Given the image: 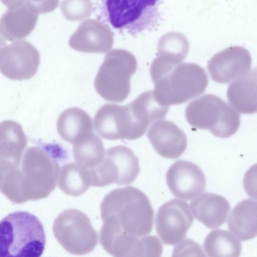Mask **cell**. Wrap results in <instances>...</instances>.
Here are the masks:
<instances>
[{"label":"cell","mask_w":257,"mask_h":257,"mask_svg":"<svg viewBox=\"0 0 257 257\" xmlns=\"http://www.w3.org/2000/svg\"><path fill=\"white\" fill-rule=\"evenodd\" d=\"M140 170L139 159L131 149L123 146L111 147L106 150L101 162L89 170L91 186L131 184L136 179Z\"/></svg>","instance_id":"9c48e42d"},{"label":"cell","mask_w":257,"mask_h":257,"mask_svg":"<svg viewBox=\"0 0 257 257\" xmlns=\"http://www.w3.org/2000/svg\"><path fill=\"white\" fill-rule=\"evenodd\" d=\"M193 219L189 204L173 199L159 208L156 218V231L164 244L175 245L185 236Z\"/></svg>","instance_id":"8fae6325"},{"label":"cell","mask_w":257,"mask_h":257,"mask_svg":"<svg viewBox=\"0 0 257 257\" xmlns=\"http://www.w3.org/2000/svg\"><path fill=\"white\" fill-rule=\"evenodd\" d=\"M93 9L91 0H63L61 11L68 20L79 22L90 16Z\"/></svg>","instance_id":"484cf974"},{"label":"cell","mask_w":257,"mask_h":257,"mask_svg":"<svg viewBox=\"0 0 257 257\" xmlns=\"http://www.w3.org/2000/svg\"><path fill=\"white\" fill-rule=\"evenodd\" d=\"M91 186L89 170L83 168L76 162L67 164L61 168L58 187L65 194L78 197Z\"/></svg>","instance_id":"7402d4cb"},{"label":"cell","mask_w":257,"mask_h":257,"mask_svg":"<svg viewBox=\"0 0 257 257\" xmlns=\"http://www.w3.org/2000/svg\"><path fill=\"white\" fill-rule=\"evenodd\" d=\"M154 97L161 105L180 104L202 94L208 83L203 68L193 63H181L153 82Z\"/></svg>","instance_id":"5b68a950"},{"label":"cell","mask_w":257,"mask_h":257,"mask_svg":"<svg viewBox=\"0 0 257 257\" xmlns=\"http://www.w3.org/2000/svg\"><path fill=\"white\" fill-rule=\"evenodd\" d=\"M103 225L101 245L120 237H138L152 230L154 211L147 196L140 189L127 186L114 189L100 204Z\"/></svg>","instance_id":"7a4b0ae2"},{"label":"cell","mask_w":257,"mask_h":257,"mask_svg":"<svg viewBox=\"0 0 257 257\" xmlns=\"http://www.w3.org/2000/svg\"><path fill=\"white\" fill-rule=\"evenodd\" d=\"M1 1L8 9L24 4L23 0H1Z\"/></svg>","instance_id":"f546056e"},{"label":"cell","mask_w":257,"mask_h":257,"mask_svg":"<svg viewBox=\"0 0 257 257\" xmlns=\"http://www.w3.org/2000/svg\"><path fill=\"white\" fill-rule=\"evenodd\" d=\"M188 122L193 127L208 130L220 138L234 135L240 125V115L220 97L207 94L190 102L185 109Z\"/></svg>","instance_id":"8992f818"},{"label":"cell","mask_w":257,"mask_h":257,"mask_svg":"<svg viewBox=\"0 0 257 257\" xmlns=\"http://www.w3.org/2000/svg\"><path fill=\"white\" fill-rule=\"evenodd\" d=\"M166 182L171 193L183 200L195 198L203 193L206 187V179L201 170L192 162L179 160L174 163L168 170Z\"/></svg>","instance_id":"7c38bea8"},{"label":"cell","mask_w":257,"mask_h":257,"mask_svg":"<svg viewBox=\"0 0 257 257\" xmlns=\"http://www.w3.org/2000/svg\"><path fill=\"white\" fill-rule=\"evenodd\" d=\"M227 226L241 241L257 236V201L246 199L239 202L229 215Z\"/></svg>","instance_id":"ffe728a7"},{"label":"cell","mask_w":257,"mask_h":257,"mask_svg":"<svg viewBox=\"0 0 257 257\" xmlns=\"http://www.w3.org/2000/svg\"><path fill=\"white\" fill-rule=\"evenodd\" d=\"M208 256L238 257L241 252L240 241L227 230L215 229L206 237L203 244Z\"/></svg>","instance_id":"603a6c76"},{"label":"cell","mask_w":257,"mask_h":257,"mask_svg":"<svg viewBox=\"0 0 257 257\" xmlns=\"http://www.w3.org/2000/svg\"><path fill=\"white\" fill-rule=\"evenodd\" d=\"M39 14L50 13L58 7L59 0H23Z\"/></svg>","instance_id":"f1b7e54d"},{"label":"cell","mask_w":257,"mask_h":257,"mask_svg":"<svg viewBox=\"0 0 257 257\" xmlns=\"http://www.w3.org/2000/svg\"><path fill=\"white\" fill-rule=\"evenodd\" d=\"M157 54L175 58L183 61L189 49L186 37L181 33L170 32L163 36L159 40Z\"/></svg>","instance_id":"d4e9b609"},{"label":"cell","mask_w":257,"mask_h":257,"mask_svg":"<svg viewBox=\"0 0 257 257\" xmlns=\"http://www.w3.org/2000/svg\"><path fill=\"white\" fill-rule=\"evenodd\" d=\"M243 186L247 194L257 200V163L252 165L245 172Z\"/></svg>","instance_id":"83f0119b"},{"label":"cell","mask_w":257,"mask_h":257,"mask_svg":"<svg viewBox=\"0 0 257 257\" xmlns=\"http://www.w3.org/2000/svg\"><path fill=\"white\" fill-rule=\"evenodd\" d=\"M45 244L44 227L34 215L26 211H16L1 220V256L39 257Z\"/></svg>","instance_id":"3957f363"},{"label":"cell","mask_w":257,"mask_h":257,"mask_svg":"<svg viewBox=\"0 0 257 257\" xmlns=\"http://www.w3.org/2000/svg\"><path fill=\"white\" fill-rule=\"evenodd\" d=\"M0 164L19 167L27 139L22 126L13 120L0 124Z\"/></svg>","instance_id":"d6986e66"},{"label":"cell","mask_w":257,"mask_h":257,"mask_svg":"<svg viewBox=\"0 0 257 257\" xmlns=\"http://www.w3.org/2000/svg\"><path fill=\"white\" fill-rule=\"evenodd\" d=\"M57 129L60 136L72 144L93 133L91 118L77 107L68 108L61 113L57 120Z\"/></svg>","instance_id":"44dd1931"},{"label":"cell","mask_w":257,"mask_h":257,"mask_svg":"<svg viewBox=\"0 0 257 257\" xmlns=\"http://www.w3.org/2000/svg\"><path fill=\"white\" fill-rule=\"evenodd\" d=\"M38 15L34 9L26 4L8 9L1 19L2 37L9 41L26 37L34 29Z\"/></svg>","instance_id":"2e32d148"},{"label":"cell","mask_w":257,"mask_h":257,"mask_svg":"<svg viewBox=\"0 0 257 257\" xmlns=\"http://www.w3.org/2000/svg\"><path fill=\"white\" fill-rule=\"evenodd\" d=\"M53 231L60 245L72 254H87L98 243L97 232L89 218L78 209H69L61 212L54 221Z\"/></svg>","instance_id":"ba28073f"},{"label":"cell","mask_w":257,"mask_h":257,"mask_svg":"<svg viewBox=\"0 0 257 257\" xmlns=\"http://www.w3.org/2000/svg\"><path fill=\"white\" fill-rule=\"evenodd\" d=\"M190 206L195 218L211 229L219 227L226 221L230 208L226 198L212 193L197 197Z\"/></svg>","instance_id":"e0dca14e"},{"label":"cell","mask_w":257,"mask_h":257,"mask_svg":"<svg viewBox=\"0 0 257 257\" xmlns=\"http://www.w3.org/2000/svg\"><path fill=\"white\" fill-rule=\"evenodd\" d=\"M137 68L132 53L121 49L111 50L105 55L94 80L97 93L107 101L122 102L130 93V79Z\"/></svg>","instance_id":"52a82bcc"},{"label":"cell","mask_w":257,"mask_h":257,"mask_svg":"<svg viewBox=\"0 0 257 257\" xmlns=\"http://www.w3.org/2000/svg\"><path fill=\"white\" fill-rule=\"evenodd\" d=\"M248 51L241 46H231L215 54L207 69L212 80L227 83L247 73L251 65Z\"/></svg>","instance_id":"4fadbf2b"},{"label":"cell","mask_w":257,"mask_h":257,"mask_svg":"<svg viewBox=\"0 0 257 257\" xmlns=\"http://www.w3.org/2000/svg\"><path fill=\"white\" fill-rule=\"evenodd\" d=\"M226 96L230 104L237 112L257 113V67L231 82Z\"/></svg>","instance_id":"ac0fdd59"},{"label":"cell","mask_w":257,"mask_h":257,"mask_svg":"<svg viewBox=\"0 0 257 257\" xmlns=\"http://www.w3.org/2000/svg\"><path fill=\"white\" fill-rule=\"evenodd\" d=\"M106 21L121 33L137 37L157 28L162 0H100Z\"/></svg>","instance_id":"277c9868"},{"label":"cell","mask_w":257,"mask_h":257,"mask_svg":"<svg viewBox=\"0 0 257 257\" xmlns=\"http://www.w3.org/2000/svg\"><path fill=\"white\" fill-rule=\"evenodd\" d=\"M205 256L200 245L193 240L186 238L174 248L172 256Z\"/></svg>","instance_id":"4316f807"},{"label":"cell","mask_w":257,"mask_h":257,"mask_svg":"<svg viewBox=\"0 0 257 257\" xmlns=\"http://www.w3.org/2000/svg\"><path fill=\"white\" fill-rule=\"evenodd\" d=\"M147 137L155 151L168 159L180 157L185 151L187 139L184 132L172 121L159 120L153 123Z\"/></svg>","instance_id":"9a60e30c"},{"label":"cell","mask_w":257,"mask_h":257,"mask_svg":"<svg viewBox=\"0 0 257 257\" xmlns=\"http://www.w3.org/2000/svg\"><path fill=\"white\" fill-rule=\"evenodd\" d=\"M73 153L78 165L91 170L101 162L105 152L102 141L92 133L73 144Z\"/></svg>","instance_id":"cb8c5ba5"},{"label":"cell","mask_w":257,"mask_h":257,"mask_svg":"<svg viewBox=\"0 0 257 257\" xmlns=\"http://www.w3.org/2000/svg\"><path fill=\"white\" fill-rule=\"evenodd\" d=\"M113 33L103 22L89 19L83 21L69 39L70 47L87 53H104L113 44Z\"/></svg>","instance_id":"5bb4252c"},{"label":"cell","mask_w":257,"mask_h":257,"mask_svg":"<svg viewBox=\"0 0 257 257\" xmlns=\"http://www.w3.org/2000/svg\"><path fill=\"white\" fill-rule=\"evenodd\" d=\"M40 62L38 51L26 40L18 41L1 48V72L10 79L32 78L37 72Z\"/></svg>","instance_id":"30bf717a"},{"label":"cell","mask_w":257,"mask_h":257,"mask_svg":"<svg viewBox=\"0 0 257 257\" xmlns=\"http://www.w3.org/2000/svg\"><path fill=\"white\" fill-rule=\"evenodd\" d=\"M67 158L66 152L58 145L29 147L19 167H0L1 192L17 204L47 197L55 188Z\"/></svg>","instance_id":"6da1fadb"}]
</instances>
